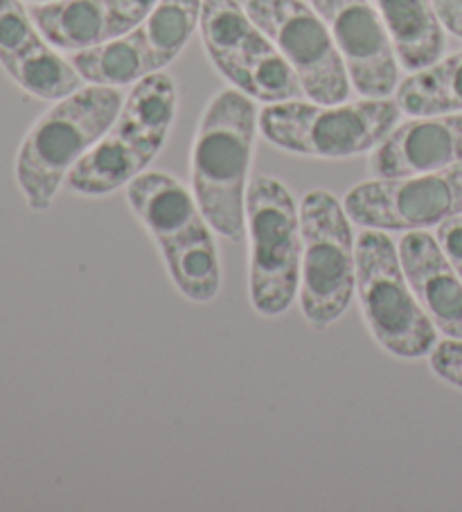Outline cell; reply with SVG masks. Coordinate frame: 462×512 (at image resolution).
Segmentation results:
<instances>
[{
    "label": "cell",
    "mask_w": 462,
    "mask_h": 512,
    "mask_svg": "<svg viewBox=\"0 0 462 512\" xmlns=\"http://www.w3.org/2000/svg\"><path fill=\"white\" fill-rule=\"evenodd\" d=\"M260 129L255 100L237 88L219 91L203 109L190 154V183L201 213L226 240L246 233L248 172Z\"/></svg>",
    "instance_id": "cell-1"
},
{
    "label": "cell",
    "mask_w": 462,
    "mask_h": 512,
    "mask_svg": "<svg viewBox=\"0 0 462 512\" xmlns=\"http://www.w3.org/2000/svg\"><path fill=\"white\" fill-rule=\"evenodd\" d=\"M124 194L133 215L163 253L176 291L190 303L215 300L221 291L215 228L201 213L194 194L167 172H142Z\"/></svg>",
    "instance_id": "cell-2"
},
{
    "label": "cell",
    "mask_w": 462,
    "mask_h": 512,
    "mask_svg": "<svg viewBox=\"0 0 462 512\" xmlns=\"http://www.w3.org/2000/svg\"><path fill=\"white\" fill-rule=\"evenodd\" d=\"M124 104L115 86H82L61 97L25 134L16 156V181L32 210L52 206L75 165L100 143Z\"/></svg>",
    "instance_id": "cell-3"
},
{
    "label": "cell",
    "mask_w": 462,
    "mask_h": 512,
    "mask_svg": "<svg viewBox=\"0 0 462 512\" xmlns=\"http://www.w3.org/2000/svg\"><path fill=\"white\" fill-rule=\"evenodd\" d=\"M176 104L179 93L167 73L133 84L111 129L68 174V190L79 197H106L147 172L170 136Z\"/></svg>",
    "instance_id": "cell-4"
},
{
    "label": "cell",
    "mask_w": 462,
    "mask_h": 512,
    "mask_svg": "<svg viewBox=\"0 0 462 512\" xmlns=\"http://www.w3.org/2000/svg\"><path fill=\"white\" fill-rule=\"evenodd\" d=\"M248 294L253 310L275 319L298 296L302 262L300 208L280 179L257 174L246 192Z\"/></svg>",
    "instance_id": "cell-5"
},
{
    "label": "cell",
    "mask_w": 462,
    "mask_h": 512,
    "mask_svg": "<svg viewBox=\"0 0 462 512\" xmlns=\"http://www.w3.org/2000/svg\"><path fill=\"white\" fill-rule=\"evenodd\" d=\"M300 312L309 328L325 330L348 312L357 291V237L343 203L312 190L300 203Z\"/></svg>",
    "instance_id": "cell-6"
},
{
    "label": "cell",
    "mask_w": 462,
    "mask_h": 512,
    "mask_svg": "<svg viewBox=\"0 0 462 512\" xmlns=\"http://www.w3.org/2000/svg\"><path fill=\"white\" fill-rule=\"evenodd\" d=\"M402 109L395 100L275 102L260 111V131L284 152L316 158H350L372 152L397 127Z\"/></svg>",
    "instance_id": "cell-7"
},
{
    "label": "cell",
    "mask_w": 462,
    "mask_h": 512,
    "mask_svg": "<svg viewBox=\"0 0 462 512\" xmlns=\"http://www.w3.org/2000/svg\"><path fill=\"white\" fill-rule=\"evenodd\" d=\"M357 294L372 339L388 355H431L438 330L413 294L395 242L377 228H366L357 237Z\"/></svg>",
    "instance_id": "cell-8"
},
{
    "label": "cell",
    "mask_w": 462,
    "mask_h": 512,
    "mask_svg": "<svg viewBox=\"0 0 462 512\" xmlns=\"http://www.w3.org/2000/svg\"><path fill=\"white\" fill-rule=\"evenodd\" d=\"M199 30L212 66L251 100L275 104L305 97L289 61L237 0H203Z\"/></svg>",
    "instance_id": "cell-9"
},
{
    "label": "cell",
    "mask_w": 462,
    "mask_h": 512,
    "mask_svg": "<svg viewBox=\"0 0 462 512\" xmlns=\"http://www.w3.org/2000/svg\"><path fill=\"white\" fill-rule=\"evenodd\" d=\"M251 21L271 39L300 79L305 97L341 104L350 97V77L323 16L302 0H248Z\"/></svg>",
    "instance_id": "cell-10"
},
{
    "label": "cell",
    "mask_w": 462,
    "mask_h": 512,
    "mask_svg": "<svg viewBox=\"0 0 462 512\" xmlns=\"http://www.w3.org/2000/svg\"><path fill=\"white\" fill-rule=\"evenodd\" d=\"M343 206L363 228L426 231L462 215V165L359 183L345 194Z\"/></svg>",
    "instance_id": "cell-11"
},
{
    "label": "cell",
    "mask_w": 462,
    "mask_h": 512,
    "mask_svg": "<svg viewBox=\"0 0 462 512\" xmlns=\"http://www.w3.org/2000/svg\"><path fill=\"white\" fill-rule=\"evenodd\" d=\"M330 28L359 95L381 100L397 91L399 61L393 39L372 0H312Z\"/></svg>",
    "instance_id": "cell-12"
},
{
    "label": "cell",
    "mask_w": 462,
    "mask_h": 512,
    "mask_svg": "<svg viewBox=\"0 0 462 512\" xmlns=\"http://www.w3.org/2000/svg\"><path fill=\"white\" fill-rule=\"evenodd\" d=\"M0 66L39 100L57 102L84 84L73 61L43 37L21 0H0Z\"/></svg>",
    "instance_id": "cell-13"
},
{
    "label": "cell",
    "mask_w": 462,
    "mask_h": 512,
    "mask_svg": "<svg viewBox=\"0 0 462 512\" xmlns=\"http://www.w3.org/2000/svg\"><path fill=\"white\" fill-rule=\"evenodd\" d=\"M158 0H55L34 3L32 21L64 52H82L120 39L147 19Z\"/></svg>",
    "instance_id": "cell-14"
},
{
    "label": "cell",
    "mask_w": 462,
    "mask_h": 512,
    "mask_svg": "<svg viewBox=\"0 0 462 512\" xmlns=\"http://www.w3.org/2000/svg\"><path fill=\"white\" fill-rule=\"evenodd\" d=\"M462 165V113L411 118L372 149L370 172L377 179L440 172Z\"/></svg>",
    "instance_id": "cell-15"
},
{
    "label": "cell",
    "mask_w": 462,
    "mask_h": 512,
    "mask_svg": "<svg viewBox=\"0 0 462 512\" xmlns=\"http://www.w3.org/2000/svg\"><path fill=\"white\" fill-rule=\"evenodd\" d=\"M397 251L413 294L435 330L447 339H462V278L440 242L426 231H411L399 240Z\"/></svg>",
    "instance_id": "cell-16"
},
{
    "label": "cell",
    "mask_w": 462,
    "mask_h": 512,
    "mask_svg": "<svg viewBox=\"0 0 462 512\" xmlns=\"http://www.w3.org/2000/svg\"><path fill=\"white\" fill-rule=\"evenodd\" d=\"M393 39L399 66L429 68L444 52V25L433 0H372Z\"/></svg>",
    "instance_id": "cell-17"
},
{
    "label": "cell",
    "mask_w": 462,
    "mask_h": 512,
    "mask_svg": "<svg viewBox=\"0 0 462 512\" xmlns=\"http://www.w3.org/2000/svg\"><path fill=\"white\" fill-rule=\"evenodd\" d=\"M406 116H449L462 111V50L408 75L395 91Z\"/></svg>",
    "instance_id": "cell-18"
},
{
    "label": "cell",
    "mask_w": 462,
    "mask_h": 512,
    "mask_svg": "<svg viewBox=\"0 0 462 512\" xmlns=\"http://www.w3.org/2000/svg\"><path fill=\"white\" fill-rule=\"evenodd\" d=\"M431 368L442 382L462 391V339H444L431 350Z\"/></svg>",
    "instance_id": "cell-19"
},
{
    "label": "cell",
    "mask_w": 462,
    "mask_h": 512,
    "mask_svg": "<svg viewBox=\"0 0 462 512\" xmlns=\"http://www.w3.org/2000/svg\"><path fill=\"white\" fill-rule=\"evenodd\" d=\"M438 242L462 278V215L438 226Z\"/></svg>",
    "instance_id": "cell-20"
},
{
    "label": "cell",
    "mask_w": 462,
    "mask_h": 512,
    "mask_svg": "<svg viewBox=\"0 0 462 512\" xmlns=\"http://www.w3.org/2000/svg\"><path fill=\"white\" fill-rule=\"evenodd\" d=\"M444 30L462 39V0H433Z\"/></svg>",
    "instance_id": "cell-21"
},
{
    "label": "cell",
    "mask_w": 462,
    "mask_h": 512,
    "mask_svg": "<svg viewBox=\"0 0 462 512\" xmlns=\"http://www.w3.org/2000/svg\"><path fill=\"white\" fill-rule=\"evenodd\" d=\"M30 3H55V0H30Z\"/></svg>",
    "instance_id": "cell-22"
}]
</instances>
